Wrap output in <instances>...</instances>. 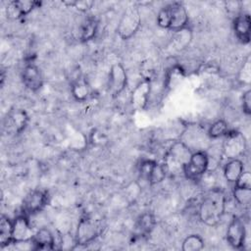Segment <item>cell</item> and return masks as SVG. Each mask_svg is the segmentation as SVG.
Wrapping results in <instances>:
<instances>
[{"instance_id":"6da1fadb","label":"cell","mask_w":251,"mask_h":251,"mask_svg":"<svg viewBox=\"0 0 251 251\" xmlns=\"http://www.w3.org/2000/svg\"><path fill=\"white\" fill-rule=\"evenodd\" d=\"M226 196L223 189L213 188L209 190L198 208V218L206 226H215L221 223L226 213Z\"/></svg>"},{"instance_id":"7a4b0ae2","label":"cell","mask_w":251,"mask_h":251,"mask_svg":"<svg viewBox=\"0 0 251 251\" xmlns=\"http://www.w3.org/2000/svg\"><path fill=\"white\" fill-rule=\"evenodd\" d=\"M141 25V16L136 5L128 6L123 13L117 27V33L123 40H128L138 31Z\"/></svg>"},{"instance_id":"3957f363","label":"cell","mask_w":251,"mask_h":251,"mask_svg":"<svg viewBox=\"0 0 251 251\" xmlns=\"http://www.w3.org/2000/svg\"><path fill=\"white\" fill-rule=\"evenodd\" d=\"M247 149V141L244 134L235 129H229L224 136L222 145L223 155L230 159H240Z\"/></svg>"},{"instance_id":"277c9868","label":"cell","mask_w":251,"mask_h":251,"mask_svg":"<svg viewBox=\"0 0 251 251\" xmlns=\"http://www.w3.org/2000/svg\"><path fill=\"white\" fill-rule=\"evenodd\" d=\"M192 150L180 139L174 141L169 150L167 151L164 159V163L167 165L169 173L172 170H181L183 166L188 162Z\"/></svg>"},{"instance_id":"5b68a950","label":"cell","mask_w":251,"mask_h":251,"mask_svg":"<svg viewBox=\"0 0 251 251\" xmlns=\"http://www.w3.org/2000/svg\"><path fill=\"white\" fill-rule=\"evenodd\" d=\"M209 170V156L206 150L192 152L190 159L182 168V174L189 180L200 179Z\"/></svg>"},{"instance_id":"8992f818","label":"cell","mask_w":251,"mask_h":251,"mask_svg":"<svg viewBox=\"0 0 251 251\" xmlns=\"http://www.w3.org/2000/svg\"><path fill=\"white\" fill-rule=\"evenodd\" d=\"M101 230L98 224L89 217H82L75 230V243L79 246H86L92 243L100 234Z\"/></svg>"},{"instance_id":"52a82bcc","label":"cell","mask_w":251,"mask_h":251,"mask_svg":"<svg viewBox=\"0 0 251 251\" xmlns=\"http://www.w3.org/2000/svg\"><path fill=\"white\" fill-rule=\"evenodd\" d=\"M226 235V241L231 247L235 249L244 248L247 231L243 220L236 216L233 217L228 224Z\"/></svg>"},{"instance_id":"ba28073f","label":"cell","mask_w":251,"mask_h":251,"mask_svg":"<svg viewBox=\"0 0 251 251\" xmlns=\"http://www.w3.org/2000/svg\"><path fill=\"white\" fill-rule=\"evenodd\" d=\"M48 203V194L44 190H33L26 194L23 200V214L29 217L42 211Z\"/></svg>"},{"instance_id":"9c48e42d","label":"cell","mask_w":251,"mask_h":251,"mask_svg":"<svg viewBox=\"0 0 251 251\" xmlns=\"http://www.w3.org/2000/svg\"><path fill=\"white\" fill-rule=\"evenodd\" d=\"M152 92L151 79L143 78L136 84L130 94V105L136 111H143L147 108Z\"/></svg>"},{"instance_id":"30bf717a","label":"cell","mask_w":251,"mask_h":251,"mask_svg":"<svg viewBox=\"0 0 251 251\" xmlns=\"http://www.w3.org/2000/svg\"><path fill=\"white\" fill-rule=\"evenodd\" d=\"M127 74L121 63H115L110 68L108 87L113 97L119 96L126 87Z\"/></svg>"},{"instance_id":"8fae6325","label":"cell","mask_w":251,"mask_h":251,"mask_svg":"<svg viewBox=\"0 0 251 251\" xmlns=\"http://www.w3.org/2000/svg\"><path fill=\"white\" fill-rule=\"evenodd\" d=\"M22 80L25 86L33 92L38 91L43 85V76L41 71L32 63L25 65L23 69Z\"/></svg>"},{"instance_id":"7c38bea8","label":"cell","mask_w":251,"mask_h":251,"mask_svg":"<svg viewBox=\"0 0 251 251\" xmlns=\"http://www.w3.org/2000/svg\"><path fill=\"white\" fill-rule=\"evenodd\" d=\"M33 234L34 231L31 228L27 216L23 214L13 221V243L30 240Z\"/></svg>"},{"instance_id":"4fadbf2b","label":"cell","mask_w":251,"mask_h":251,"mask_svg":"<svg viewBox=\"0 0 251 251\" xmlns=\"http://www.w3.org/2000/svg\"><path fill=\"white\" fill-rule=\"evenodd\" d=\"M233 30L235 36L242 44H248L250 42L251 19L249 13L241 12L233 18Z\"/></svg>"},{"instance_id":"5bb4252c","label":"cell","mask_w":251,"mask_h":251,"mask_svg":"<svg viewBox=\"0 0 251 251\" xmlns=\"http://www.w3.org/2000/svg\"><path fill=\"white\" fill-rule=\"evenodd\" d=\"M171 12V21H170V30L176 31L181 28L188 26V13L186 8L178 2H175L169 5Z\"/></svg>"},{"instance_id":"9a60e30c","label":"cell","mask_w":251,"mask_h":251,"mask_svg":"<svg viewBox=\"0 0 251 251\" xmlns=\"http://www.w3.org/2000/svg\"><path fill=\"white\" fill-rule=\"evenodd\" d=\"M40 6V2L30 0L11 1L7 7V15L11 19H20L28 15L35 8Z\"/></svg>"},{"instance_id":"2e32d148","label":"cell","mask_w":251,"mask_h":251,"mask_svg":"<svg viewBox=\"0 0 251 251\" xmlns=\"http://www.w3.org/2000/svg\"><path fill=\"white\" fill-rule=\"evenodd\" d=\"M7 121H8L9 128L14 133L19 134V133L23 132L25 129V127L27 126L28 122H29V117L25 110L15 109V110H12L8 114Z\"/></svg>"},{"instance_id":"e0dca14e","label":"cell","mask_w":251,"mask_h":251,"mask_svg":"<svg viewBox=\"0 0 251 251\" xmlns=\"http://www.w3.org/2000/svg\"><path fill=\"white\" fill-rule=\"evenodd\" d=\"M34 250H53L55 249V238L53 233L46 227L36 230L31 238Z\"/></svg>"},{"instance_id":"ac0fdd59","label":"cell","mask_w":251,"mask_h":251,"mask_svg":"<svg viewBox=\"0 0 251 251\" xmlns=\"http://www.w3.org/2000/svg\"><path fill=\"white\" fill-rule=\"evenodd\" d=\"M71 91L73 97L78 102L87 100L91 95V87L84 76H78L72 82Z\"/></svg>"},{"instance_id":"d6986e66","label":"cell","mask_w":251,"mask_h":251,"mask_svg":"<svg viewBox=\"0 0 251 251\" xmlns=\"http://www.w3.org/2000/svg\"><path fill=\"white\" fill-rule=\"evenodd\" d=\"M224 176L231 183H235L244 171V164L240 159H230L224 166Z\"/></svg>"},{"instance_id":"ffe728a7","label":"cell","mask_w":251,"mask_h":251,"mask_svg":"<svg viewBox=\"0 0 251 251\" xmlns=\"http://www.w3.org/2000/svg\"><path fill=\"white\" fill-rule=\"evenodd\" d=\"M156 226L155 216L151 212L143 213L136 222V229L138 234L141 236H146L152 232Z\"/></svg>"},{"instance_id":"44dd1931","label":"cell","mask_w":251,"mask_h":251,"mask_svg":"<svg viewBox=\"0 0 251 251\" xmlns=\"http://www.w3.org/2000/svg\"><path fill=\"white\" fill-rule=\"evenodd\" d=\"M13 243V221L2 215L0 220V246L5 247Z\"/></svg>"},{"instance_id":"7402d4cb","label":"cell","mask_w":251,"mask_h":251,"mask_svg":"<svg viewBox=\"0 0 251 251\" xmlns=\"http://www.w3.org/2000/svg\"><path fill=\"white\" fill-rule=\"evenodd\" d=\"M191 38H192L191 29L188 26H186L179 30L174 31V35L172 37V43L175 45L176 49L180 50L182 48L187 47V45H189Z\"/></svg>"},{"instance_id":"603a6c76","label":"cell","mask_w":251,"mask_h":251,"mask_svg":"<svg viewBox=\"0 0 251 251\" xmlns=\"http://www.w3.org/2000/svg\"><path fill=\"white\" fill-rule=\"evenodd\" d=\"M229 130L228 124L224 119L215 121L208 128L207 135L210 139H218L224 137Z\"/></svg>"},{"instance_id":"cb8c5ba5","label":"cell","mask_w":251,"mask_h":251,"mask_svg":"<svg viewBox=\"0 0 251 251\" xmlns=\"http://www.w3.org/2000/svg\"><path fill=\"white\" fill-rule=\"evenodd\" d=\"M98 28V23L95 19H87L83 25H81L80 28V35L79 38L82 42H87L90 41L91 39L94 38Z\"/></svg>"},{"instance_id":"d4e9b609","label":"cell","mask_w":251,"mask_h":251,"mask_svg":"<svg viewBox=\"0 0 251 251\" xmlns=\"http://www.w3.org/2000/svg\"><path fill=\"white\" fill-rule=\"evenodd\" d=\"M204 239L199 234L187 235L181 244L182 251H200L204 248Z\"/></svg>"},{"instance_id":"484cf974","label":"cell","mask_w":251,"mask_h":251,"mask_svg":"<svg viewBox=\"0 0 251 251\" xmlns=\"http://www.w3.org/2000/svg\"><path fill=\"white\" fill-rule=\"evenodd\" d=\"M168 173H169V170L167 165L164 162L163 163L157 162L149 176V181H148L149 185H155L162 182L166 178Z\"/></svg>"},{"instance_id":"4316f807","label":"cell","mask_w":251,"mask_h":251,"mask_svg":"<svg viewBox=\"0 0 251 251\" xmlns=\"http://www.w3.org/2000/svg\"><path fill=\"white\" fill-rule=\"evenodd\" d=\"M232 194L237 204L242 207H249L251 203V189L234 186Z\"/></svg>"},{"instance_id":"83f0119b","label":"cell","mask_w":251,"mask_h":251,"mask_svg":"<svg viewBox=\"0 0 251 251\" xmlns=\"http://www.w3.org/2000/svg\"><path fill=\"white\" fill-rule=\"evenodd\" d=\"M237 79L241 84L244 85H249L250 84V80H251V66H250V57L248 56L247 59L244 61L243 65L241 66L239 72H238V75H237Z\"/></svg>"},{"instance_id":"f1b7e54d","label":"cell","mask_w":251,"mask_h":251,"mask_svg":"<svg viewBox=\"0 0 251 251\" xmlns=\"http://www.w3.org/2000/svg\"><path fill=\"white\" fill-rule=\"evenodd\" d=\"M170 21H171V12H170V6L167 5L163 7L158 15H157V25L162 27L169 29L170 27Z\"/></svg>"},{"instance_id":"f546056e","label":"cell","mask_w":251,"mask_h":251,"mask_svg":"<svg viewBox=\"0 0 251 251\" xmlns=\"http://www.w3.org/2000/svg\"><path fill=\"white\" fill-rule=\"evenodd\" d=\"M157 162L154 161V160H150V159H147V160H143L139 166V174H140V176L142 179H144L145 181H149V176L151 175V172L155 166ZM149 184V183H148Z\"/></svg>"},{"instance_id":"4dcf8cb0","label":"cell","mask_w":251,"mask_h":251,"mask_svg":"<svg viewBox=\"0 0 251 251\" xmlns=\"http://www.w3.org/2000/svg\"><path fill=\"white\" fill-rule=\"evenodd\" d=\"M64 4L75 8L76 10L80 11V12H87L88 10H90L92 8V6L94 5L93 1L90 0H79V1H64Z\"/></svg>"},{"instance_id":"1f68e13d","label":"cell","mask_w":251,"mask_h":251,"mask_svg":"<svg viewBox=\"0 0 251 251\" xmlns=\"http://www.w3.org/2000/svg\"><path fill=\"white\" fill-rule=\"evenodd\" d=\"M234 186L251 189V174H250V172L243 171L241 176L238 177V179L234 183Z\"/></svg>"},{"instance_id":"d6a6232c","label":"cell","mask_w":251,"mask_h":251,"mask_svg":"<svg viewBox=\"0 0 251 251\" xmlns=\"http://www.w3.org/2000/svg\"><path fill=\"white\" fill-rule=\"evenodd\" d=\"M242 110L247 116L251 115V90L247 89L242 95Z\"/></svg>"}]
</instances>
